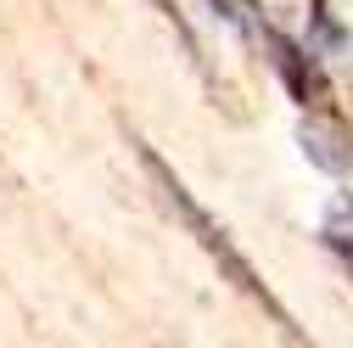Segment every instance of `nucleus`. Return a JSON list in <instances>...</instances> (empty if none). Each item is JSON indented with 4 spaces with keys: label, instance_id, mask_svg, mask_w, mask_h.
<instances>
[{
    "label": "nucleus",
    "instance_id": "nucleus-1",
    "mask_svg": "<svg viewBox=\"0 0 353 348\" xmlns=\"http://www.w3.org/2000/svg\"><path fill=\"white\" fill-rule=\"evenodd\" d=\"M146 168H152V174H157V180H163V191H168V202H174V208H180V213H185V220H191V231L202 236V247H208V253H213V258H219V264H225V270H230V276H236L241 287H258V281H252V270L241 264V253H236V247L225 242V231H219V225L208 220V213H202V208L191 202V191H185L180 180H174V174H168V168H163V163H157L152 152H146Z\"/></svg>",
    "mask_w": 353,
    "mask_h": 348
}]
</instances>
